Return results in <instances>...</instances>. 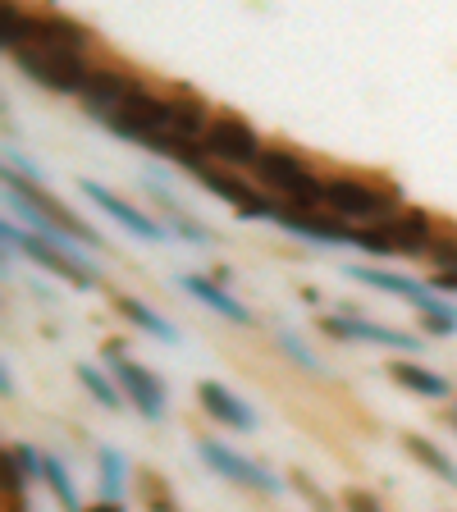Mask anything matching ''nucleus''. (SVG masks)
<instances>
[{
    "instance_id": "obj_1",
    "label": "nucleus",
    "mask_w": 457,
    "mask_h": 512,
    "mask_svg": "<svg viewBox=\"0 0 457 512\" xmlns=\"http://www.w3.org/2000/svg\"><path fill=\"white\" fill-rule=\"evenodd\" d=\"M343 275L357 279V284H371V288H380V293H394V298L412 302V307L426 316L421 320L426 334H457V307H448L444 298H435V288L421 284V279L398 275V270H375V266H343Z\"/></svg>"
},
{
    "instance_id": "obj_2",
    "label": "nucleus",
    "mask_w": 457,
    "mask_h": 512,
    "mask_svg": "<svg viewBox=\"0 0 457 512\" xmlns=\"http://www.w3.org/2000/svg\"><path fill=\"white\" fill-rule=\"evenodd\" d=\"M256 174H261V183L275 188L279 197H284V206H293V211H311V206L325 202V179L311 174V165L298 156V151L266 147V156H261Z\"/></svg>"
},
{
    "instance_id": "obj_3",
    "label": "nucleus",
    "mask_w": 457,
    "mask_h": 512,
    "mask_svg": "<svg viewBox=\"0 0 457 512\" xmlns=\"http://www.w3.org/2000/svg\"><path fill=\"white\" fill-rule=\"evenodd\" d=\"M10 60L19 64L37 87L60 92V96H83L87 78H92V64H87L83 55L55 51V46H19V51H10Z\"/></svg>"
},
{
    "instance_id": "obj_4",
    "label": "nucleus",
    "mask_w": 457,
    "mask_h": 512,
    "mask_svg": "<svg viewBox=\"0 0 457 512\" xmlns=\"http://www.w3.org/2000/svg\"><path fill=\"white\" fill-rule=\"evenodd\" d=\"M394 202H398L394 183H371L362 174H330L325 179V206L339 220H389Z\"/></svg>"
},
{
    "instance_id": "obj_5",
    "label": "nucleus",
    "mask_w": 457,
    "mask_h": 512,
    "mask_svg": "<svg viewBox=\"0 0 457 512\" xmlns=\"http://www.w3.org/2000/svg\"><path fill=\"white\" fill-rule=\"evenodd\" d=\"M202 151H206L211 165H261V156H266L261 138H256V128L247 124L243 115H234V110H215L211 115Z\"/></svg>"
},
{
    "instance_id": "obj_6",
    "label": "nucleus",
    "mask_w": 457,
    "mask_h": 512,
    "mask_svg": "<svg viewBox=\"0 0 457 512\" xmlns=\"http://www.w3.org/2000/svg\"><path fill=\"white\" fill-rule=\"evenodd\" d=\"M106 362H110V375H115V384H119V394L138 407L147 421H160V416H165V384H160L142 362L124 357V343H106Z\"/></svg>"
},
{
    "instance_id": "obj_7",
    "label": "nucleus",
    "mask_w": 457,
    "mask_h": 512,
    "mask_svg": "<svg viewBox=\"0 0 457 512\" xmlns=\"http://www.w3.org/2000/svg\"><path fill=\"white\" fill-rule=\"evenodd\" d=\"M197 458H202L211 471H220L224 480H234V485H243V490H256V494H279V490H284V480H279L275 471H266L261 462L243 458L238 448L220 444V439H211V435L197 439Z\"/></svg>"
},
{
    "instance_id": "obj_8",
    "label": "nucleus",
    "mask_w": 457,
    "mask_h": 512,
    "mask_svg": "<svg viewBox=\"0 0 457 512\" xmlns=\"http://www.w3.org/2000/svg\"><path fill=\"white\" fill-rule=\"evenodd\" d=\"M165 110H170V96L151 92V87L142 83L138 92L128 96V106L119 110L106 128L115 133V138H124V142H147L151 147V142L165 133Z\"/></svg>"
},
{
    "instance_id": "obj_9",
    "label": "nucleus",
    "mask_w": 457,
    "mask_h": 512,
    "mask_svg": "<svg viewBox=\"0 0 457 512\" xmlns=\"http://www.w3.org/2000/svg\"><path fill=\"white\" fill-rule=\"evenodd\" d=\"M270 220L284 229V234L293 238H307V243H320V247H343L352 243L357 247V229H348V224L339 220V215H320V211H293V206L275 202V215Z\"/></svg>"
},
{
    "instance_id": "obj_10",
    "label": "nucleus",
    "mask_w": 457,
    "mask_h": 512,
    "mask_svg": "<svg viewBox=\"0 0 457 512\" xmlns=\"http://www.w3.org/2000/svg\"><path fill=\"white\" fill-rule=\"evenodd\" d=\"M320 330L330 339H352V343H375V348H394V352H421V334H403L389 330V325H375V320H362L357 311H339V316H325Z\"/></svg>"
},
{
    "instance_id": "obj_11",
    "label": "nucleus",
    "mask_w": 457,
    "mask_h": 512,
    "mask_svg": "<svg viewBox=\"0 0 457 512\" xmlns=\"http://www.w3.org/2000/svg\"><path fill=\"white\" fill-rule=\"evenodd\" d=\"M211 115L215 110L206 106L202 96L192 92V87H174L170 92V110H165V142H179V147H197L206 138V128H211Z\"/></svg>"
},
{
    "instance_id": "obj_12",
    "label": "nucleus",
    "mask_w": 457,
    "mask_h": 512,
    "mask_svg": "<svg viewBox=\"0 0 457 512\" xmlns=\"http://www.w3.org/2000/svg\"><path fill=\"white\" fill-rule=\"evenodd\" d=\"M138 87H142V78L124 74V69H92V78L83 87V110L92 119H101V124H110Z\"/></svg>"
},
{
    "instance_id": "obj_13",
    "label": "nucleus",
    "mask_w": 457,
    "mask_h": 512,
    "mask_svg": "<svg viewBox=\"0 0 457 512\" xmlns=\"http://www.w3.org/2000/svg\"><path fill=\"white\" fill-rule=\"evenodd\" d=\"M5 243L10 247H19L28 261H37L42 270H51V275H60V279H69L74 288H92L96 284V275L92 270H83V266H74L69 256L60 252V247H51L42 234H23V229H14V224H5Z\"/></svg>"
},
{
    "instance_id": "obj_14",
    "label": "nucleus",
    "mask_w": 457,
    "mask_h": 512,
    "mask_svg": "<svg viewBox=\"0 0 457 512\" xmlns=\"http://www.w3.org/2000/svg\"><path fill=\"white\" fill-rule=\"evenodd\" d=\"M197 183H202L206 192H215L220 202H229L238 215H247V220H256V215H275V202H266V197H261L252 183H243L238 174L220 170V165H211V160H206L202 170H197Z\"/></svg>"
},
{
    "instance_id": "obj_15",
    "label": "nucleus",
    "mask_w": 457,
    "mask_h": 512,
    "mask_svg": "<svg viewBox=\"0 0 457 512\" xmlns=\"http://www.w3.org/2000/svg\"><path fill=\"white\" fill-rule=\"evenodd\" d=\"M78 188H83V197L92 206H101L106 215H115L119 224H124L128 234H138V238H147V243H165L170 238V229L165 224H156V220H147V215L138 211V206H128L124 197H115V192L106 188V183H96V179H78Z\"/></svg>"
},
{
    "instance_id": "obj_16",
    "label": "nucleus",
    "mask_w": 457,
    "mask_h": 512,
    "mask_svg": "<svg viewBox=\"0 0 457 512\" xmlns=\"http://www.w3.org/2000/svg\"><path fill=\"white\" fill-rule=\"evenodd\" d=\"M87 28L74 23L69 14H55V10H32V42L28 46H55V51H87Z\"/></svg>"
},
{
    "instance_id": "obj_17",
    "label": "nucleus",
    "mask_w": 457,
    "mask_h": 512,
    "mask_svg": "<svg viewBox=\"0 0 457 512\" xmlns=\"http://www.w3.org/2000/svg\"><path fill=\"white\" fill-rule=\"evenodd\" d=\"M197 398H202V407H206V416H215L220 426H234V430H256V412L243 403V398H234L229 389H224L220 380H202L197 384Z\"/></svg>"
},
{
    "instance_id": "obj_18",
    "label": "nucleus",
    "mask_w": 457,
    "mask_h": 512,
    "mask_svg": "<svg viewBox=\"0 0 457 512\" xmlns=\"http://www.w3.org/2000/svg\"><path fill=\"white\" fill-rule=\"evenodd\" d=\"M389 229H394V243L398 252H430L439 243V229H435V215L430 211H398L389 215Z\"/></svg>"
},
{
    "instance_id": "obj_19",
    "label": "nucleus",
    "mask_w": 457,
    "mask_h": 512,
    "mask_svg": "<svg viewBox=\"0 0 457 512\" xmlns=\"http://www.w3.org/2000/svg\"><path fill=\"white\" fill-rule=\"evenodd\" d=\"M179 284H183V293H192V298H197V302H206V307H211L215 316L234 320V325H252V311H247L238 298H229V293H224L220 284H211V279H206V275H183Z\"/></svg>"
},
{
    "instance_id": "obj_20",
    "label": "nucleus",
    "mask_w": 457,
    "mask_h": 512,
    "mask_svg": "<svg viewBox=\"0 0 457 512\" xmlns=\"http://www.w3.org/2000/svg\"><path fill=\"white\" fill-rule=\"evenodd\" d=\"M115 311L128 320V325H138V330H147L151 339H165V343H179V330H174L170 320L160 316V311H151L142 298H133V293H119L115 298Z\"/></svg>"
},
{
    "instance_id": "obj_21",
    "label": "nucleus",
    "mask_w": 457,
    "mask_h": 512,
    "mask_svg": "<svg viewBox=\"0 0 457 512\" xmlns=\"http://www.w3.org/2000/svg\"><path fill=\"white\" fill-rule=\"evenodd\" d=\"M389 375H394V384H403L407 394L448 398V380L439 371H430V366H421V362H394L389 366Z\"/></svg>"
},
{
    "instance_id": "obj_22",
    "label": "nucleus",
    "mask_w": 457,
    "mask_h": 512,
    "mask_svg": "<svg viewBox=\"0 0 457 512\" xmlns=\"http://www.w3.org/2000/svg\"><path fill=\"white\" fill-rule=\"evenodd\" d=\"M403 444H407V453H412V458L421 462V467L435 471V476L444 480V485H457V462L448 458V453L435 444V439H426V435H403Z\"/></svg>"
},
{
    "instance_id": "obj_23",
    "label": "nucleus",
    "mask_w": 457,
    "mask_h": 512,
    "mask_svg": "<svg viewBox=\"0 0 457 512\" xmlns=\"http://www.w3.org/2000/svg\"><path fill=\"white\" fill-rule=\"evenodd\" d=\"M96 467H101V494H106V503H119L128 490V462L119 448L101 444L96 448Z\"/></svg>"
},
{
    "instance_id": "obj_24",
    "label": "nucleus",
    "mask_w": 457,
    "mask_h": 512,
    "mask_svg": "<svg viewBox=\"0 0 457 512\" xmlns=\"http://www.w3.org/2000/svg\"><path fill=\"white\" fill-rule=\"evenodd\" d=\"M74 371H78V384H83V389L96 398V403L106 407V412H119V398H124V394H119V384L110 380V375L101 371V366H92V362H78Z\"/></svg>"
},
{
    "instance_id": "obj_25",
    "label": "nucleus",
    "mask_w": 457,
    "mask_h": 512,
    "mask_svg": "<svg viewBox=\"0 0 457 512\" xmlns=\"http://www.w3.org/2000/svg\"><path fill=\"white\" fill-rule=\"evenodd\" d=\"M42 480H46V485H51V494H55V499H60V508H64V512H83V499H78L74 480H69V467H64L60 458H46Z\"/></svg>"
},
{
    "instance_id": "obj_26",
    "label": "nucleus",
    "mask_w": 457,
    "mask_h": 512,
    "mask_svg": "<svg viewBox=\"0 0 457 512\" xmlns=\"http://www.w3.org/2000/svg\"><path fill=\"white\" fill-rule=\"evenodd\" d=\"M138 490H142L147 512H179V499H174L170 485H165L156 471H138Z\"/></svg>"
},
{
    "instance_id": "obj_27",
    "label": "nucleus",
    "mask_w": 457,
    "mask_h": 512,
    "mask_svg": "<svg viewBox=\"0 0 457 512\" xmlns=\"http://www.w3.org/2000/svg\"><path fill=\"white\" fill-rule=\"evenodd\" d=\"M357 247H366L371 256H394L398 243H394L389 220H375V224H366V229H357Z\"/></svg>"
},
{
    "instance_id": "obj_28",
    "label": "nucleus",
    "mask_w": 457,
    "mask_h": 512,
    "mask_svg": "<svg viewBox=\"0 0 457 512\" xmlns=\"http://www.w3.org/2000/svg\"><path fill=\"white\" fill-rule=\"evenodd\" d=\"M275 343H279V348L288 352V357H293V362L302 366V371H311V375H325V362H320L316 352H311L307 343H302V339H298V334H293V330H275Z\"/></svg>"
},
{
    "instance_id": "obj_29",
    "label": "nucleus",
    "mask_w": 457,
    "mask_h": 512,
    "mask_svg": "<svg viewBox=\"0 0 457 512\" xmlns=\"http://www.w3.org/2000/svg\"><path fill=\"white\" fill-rule=\"evenodd\" d=\"M293 480H298L302 499H307V503H311V508H316V512H339V508H334V503H330V494L320 490V485H311V480L302 476V471H298V476H293Z\"/></svg>"
},
{
    "instance_id": "obj_30",
    "label": "nucleus",
    "mask_w": 457,
    "mask_h": 512,
    "mask_svg": "<svg viewBox=\"0 0 457 512\" xmlns=\"http://www.w3.org/2000/svg\"><path fill=\"white\" fill-rule=\"evenodd\" d=\"M343 508H348V512H384V503L375 499L371 490H348V494H343Z\"/></svg>"
},
{
    "instance_id": "obj_31",
    "label": "nucleus",
    "mask_w": 457,
    "mask_h": 512,
    "mask_svg": "<svg viewBox=\"0 0 457 512\" xmlns=\"http://www.w3.org/2000/svg\"><path fill=\"white\" fill-rule=\"evenodd\" d=\"M5 512H28V503H23V494H5Z\"/></svg>"
},
{
    "instance_id": "obj_32",
    "label": "nucleus",
    "mask_w": 457,
    "mask_h": 512,
    "mask_svg": "<svg viewBox=\"0 0 457 512\" xmlns=\"http://www.w3.org/2000/svg\"><path fill=\"white\" fill-rule=\"evenodd\" d=\"M87 512H124V508H119V503H92Z\"/></svg>"
},
{
    "instance_id": "obj_33",
    "label": "nucleus",
    "mask_w": 457,
    "mask_h": 512,
    "mask_svg": "<svg viewBox=\"0 0 457 512\" xmlns=\"http://www.w3.org/2000/svg\"><path fill=\"white\" fill-rule=\"evenodd\" d=\"M448 421H453V430H457V403H453V412H448Z\"/></svg>"
}]
</instances>
